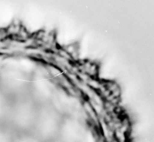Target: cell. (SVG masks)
I'll list each match as a JSON object with an SVG mask.
<instances>
[{
	"instance_id": "6da1fadb",
	"label": "cell",
	"mask_w": 154,
	"mask_h": 142,
	"mask_svg": "<svg viewBox=\"0 0 154 142\" xmlns=\"http://www.w3.org/2000/svg\"><path fill=\"white\" fill-rule=\"evenodd\" d=\"M79 45L77 44L76 42H75V43L69 45L68 46H66L63 49H65L67 53L71 55V54L73 53V52L79 50Z\"/></svg>"
},
{
	"instance_id": "7a4b0ae2",
	"label": "cell",
	"mask_w": 154,
	"mask_h": 142,
	"mask_svg": "<svg viewBox=\"0 0 154 142\" xmlns=\"http://www.w3.org/2000/svg\"><path fill=\"white\" fill-rule=\"evenodd\" d=\"M112 95L115 98H118L120 97L121 95V89L120 88H117L116 90L114 91H113L111 93Z\"/></svg>"
},
{
	"instance_id": "3957f363",
	"label": "cell",
	"mask_w": 154,
	"mask_h": 142,
	"mask_svg": "<svg viewBox=\"0 0 154 142\" xmlns=\"http://www.w3.org/2000/svg\"><path fill=\"white\" fill-rule=\"evenodd\" d=\"M14 142H33L32 140L28 137H23L20 138H18Z\"/></svg>"
},
{
	"instance_id": "277c9868",
	"label": "cell",
	"mask_w": 154,
	"mask_h": 142,
	"mask_svg": "<svg viewBox=\"0 0 154 142\" xmlns=\"http://www.w3.org/2000/svg\"><path fill=\"white\" fill-rule=\"evenodd\" d=\"M7 138L8 137L4 133L0 132V142H7Z\"/></svg>"
}]
</instances>
